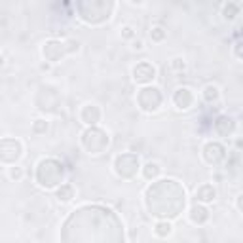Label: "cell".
<instances>
[{
  "label": "cell",
  "instance_id": "6da1fadb",
  "mask_svg": "<svg viewBox=\"0 0 243 243\" xmlns=\"http://www.w3.org/2000/svg\"><path fill=\"white\" fill-rule=\"evenodd\" d=\"M10 175H11V177H21V171H19V169H17V171H15V169H11Z\"/></svg>",
  "mask_w": 243,
  "mask_h": 243
}]
</instances>
